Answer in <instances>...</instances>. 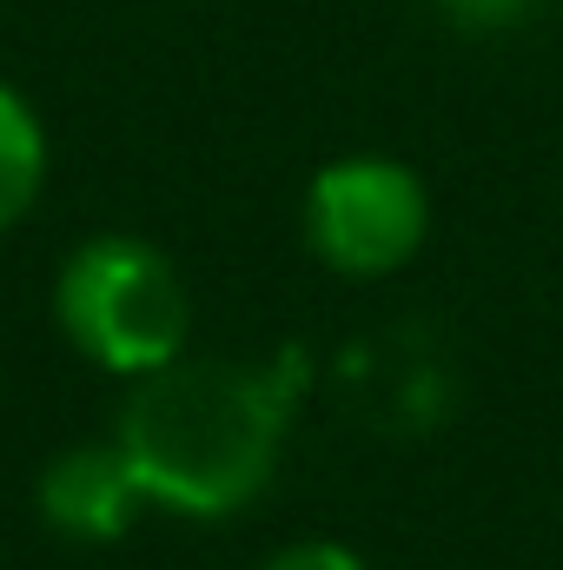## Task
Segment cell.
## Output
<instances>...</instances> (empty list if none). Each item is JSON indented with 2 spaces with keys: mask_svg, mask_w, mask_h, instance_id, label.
Instances as JSON below:
<instances>
[{
  "mask_svg": "<svg viewBox=\"0 0 563 570\" xmlns=\"http://www.w3.org/2000/svg\"><path fill=\"white\" fill-rule=\"evenodd\" d=\"M424 7L457 33H517L537 13V0H424Z\"/></svg>",
  "mask_w": 563,
  "mask_h": 570,
  "instance_id": "obj_6",
  "label": "cell"
},
{
  "mask_svg": "<svg viewBox=\"0 0 563 570\" xmlns=\"http://www.w3.org/2000/svg\"><path fill=\"white\" fill-rule=\"evenodd\" d=\"M53 325L87 365L134 385L192 352V285L166 246L93 233L53 273Z\"/></svg>",
  "mask_w": 563,
  "mask_h": 570,
  "instance_id": "obj_2",
  "label": "cell"
},
{
  "mask_svg": "<svg viewBox=\"0 0 563 570\" xmlns=\"http://www.w3.org/2000/svg\"><path fill=\"white\" fill-rule=\"evenodd\" d=\"M298 392L305 352H279L273 365L186 352L166 372L134 379L113 419V444L140 478L146 511L186 524H226L253 511L285 464Z\"/></svg>",
  "mask_w": 563,
  "mask_h": 570,
  "instance_id": "obj_1",
  "label": "cell"
},
{
  "mask_svg": "<svg viewBox=\"0 0 563 570\" xmlns=\"http://www.w3.org/2000/svg\"><path fill=\"white\" fill-rule=\"evenodd\" d=\"M253 570H372V558L352 551L345 538H292L279 551H266Z\"/></svg>",
  "mask_w": 563,
  "mask_h": 570,
  "instance_id": "obj_7",
  "label": "cell"
},
{
  "mask_svg": "<svg viewBox=\"0 0 563 570\" xmlns=\"http://www.w3.org/2000/svg\"><path fill=\"white\" fill-rule=\"evenodd\" d=\"M305 253L352 285L398 279L431 239V186L392 153H338L298 193Z\"/></svg>",
  "mask_w": 563,
  "mask_h": 570,
  "instance_id": "obj_3",
  "label": "cell"
},
{
  "mask_svg": "<svg viewBox=\"0 0 563 570\" xmlns=\"http://www.w3.org/2000/svg\"><path fill=\"white\" fill-rule=\"evenodd\" d=\"M537 7H544V0H537Z\"/></svg>",
  "mask_w": 563,
  "mask_h": 570,
  "instance_id": "obj_8",
  "label": "cell"
},
{
  "mask_svg": "<svg viewBox=\"0 0 563 570\" xmlns=\"http://www.w3.org/2000/svg\"><path fill=\"white\" fill-rule=\"evenodd\" d=\"M47 173H53V140L40 107L13 80H0V233H13L40 206Z\"/></svg>",
  "mask_w": 563,
  "mask_h": 570,
  "instance_id": "obj_5",
  "label": "cell"
},
{
  "mask_svg": "<svg viewBox=\"0 0 563 570\" xmlns=\"http://www.w3.org/2000/svg\"><path fill=\"white\" fill-rule=\"evenodd\" d=\"M33 511L40 524L60 538V544H120L134 524H140L146 498H140V478L127 464V451L107 438H80V444H60L40 478H33Z\"/></svg>",
  "mask_w": 563,
  "mask_h": 570,
  "instance_id": "obj_4",
  "label": "cell"
}]
</instances>
